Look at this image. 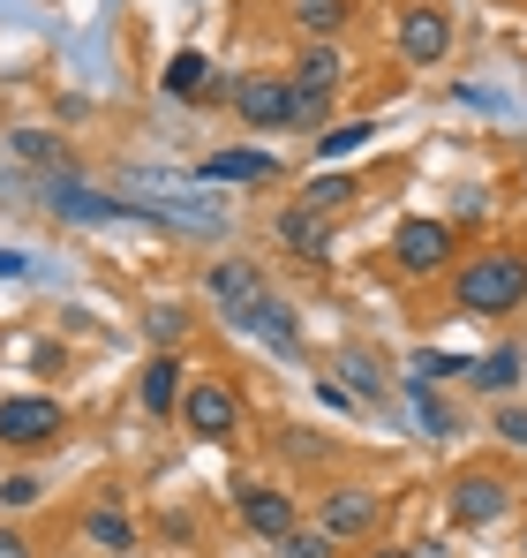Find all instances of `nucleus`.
<instances>
[{
  "mask_svg": "<svg viewBox=\"0 0 527 558\" xmlns=\"http://www.w3.org/2000/svg\"><path fill=\"white\" fill-rule=\"evenodd\" d=\"M294 84H309V92H340V84H347V61H340V53H332V46L317 38V46L302 53V69H294Z\"/></svg>",
  "mask_w": 527,
  "mask_h": 558,
  "instance_id": "aec40b11",
  "label": "nucleus"
},
{
  "mask_svg": "<svg viewBox=\"0 0 527 558\" xmlns=\"http://www.w3.org/2000/svg\"><path fill=\"white\" fill-rule=\"evenodd\" d=\"M84 536L90 544H98V551H136V521H128V513H121V506H90L84 513Z\"/></svg>",
  "mask_w": 527,
  "mask_h": 558,
  "instance_id": "6ab92c4d",
  "label": "nucleus"
},
{
  "mask_svg": "<svg viewBox=\"0 0 527 558\" xmlns=\"http://www.w3.org/2000/svg\"><path fill=\"white\" fill-rule=\"evenodd\" d=\"M181 423H188V438L226 446V438L242 430V392H234V385H219V377H196V385L181 392Z\"/></svg>",
  "mask_w": 527,
  "mask_h": 558,
  "instance_id": "423d86ee",
  "label": "nucleus"
},
{
  "mask_svg": "<svg viewBox=\"0 0 527 558\" xmlns=\"http://www.w3.org/2000/svg\"><path fill=\"white\" fill-rule=\"evenodd\" d=\"M475 392H513L520 385V348H498V355H475Z\"/></svg>",
  "mask_w": 527,
  "mask_h": 558,
  "instance_id": "412c9836",
  "label": "nucleus"
},
{
  "mask_svg": "<svg viewBox=\"0 0 527 558\" xmlns=\"http://www.w3.org/2000/svg\"><path fill=\"white\" fill-rule=\"evenodd\" d=\"M159 92L174 98V106H204V98H211V61H204V53H174L167 76H159Z\"/></svg>",
  "mask_w": 527,
  "mask_h": 558,
  "instance_id": "dca6fc26",
  "label": "nucleus"
},
{
  "mask_svg": "<svg viewBox=\"0 0 527 558\" xmlns=\"http://www.w3.org/2000/svg\"><path fill=\"white\" fill-rule=\"evenodd\" d=\"M196 174H204V182H271L279 159H271V151H211Z\"/></svg>",
  "mask_w": 527,
  "mask_h": 558,
  "instance_id": "f3484780",
  "label": "nucleus"
},
{
  "mask_svg": "<svg viewBox=\"0 0 527 558\" xmlns=\"http://www.w3.org/2000/svg\"><path fill=\"white\" fill-rule=\"evenodd\" d=\"M234 113H242L249 129H286V121H294V84H279V76H249V84L234 92Z\"/></svg>",
  "mask_w": 527,
  "mask_h": 558,
  "instance_id": "9b49d317",
  "label": "nucleus"
},
{
  "mask_svg": "<svg viewBox=\"0 0 527 558\" xmlns=\"http://www.w3.org/2000/svg\"><path fill=\"white\" fill-rule=\"evenodd\" d=\"M452 53V15L444 8H407L400 15V61L407 69H438Z\"/></svg>",
  "mask_w": 527,
  "mask_h": 558,
  "instance_id": "9d476101",
  "label": "nucleus"
},
{
  "mask_svg": "<svg viewBox=\"0 0 527 558\" xmlns=\"http://www.w3.org/2000/svg\"><path fill=\"white\" fill-rule=\"evenodd\" d=\"M482 211H490V196H482V189H459V204H452V219H482Z\"/></svg>",
  "mask_w": 527,
  "mask_h": 558,
  "instance_id": "473e14b6",
  "label": "nucleus"
},
{
  "mask_svg": "<svg viewBox=\"0 0 527 558\" xmlns=\"http://www.w3.org/2000/svg\"><path fill=\"white\" fill-rule=\"evenodd\" d=\"M271 558H332V536L324 529H294V536H279Z\"/></svg>",
  "mask_w": 527,
  "mask_h": 558,
  "instance_id": "c85d7f7f",
  "label": "nucleus"
},
{
  "mask_svg": "<svg viewBox=\"0 0 527 558\" xmlns=\"http://www.w3.org/2000/svg\"><path fill=\"white\" fill-rule=\"evenodd\" d=\"M181 377H188V371H181V355H174V348H159V355L144 363V385H136V400H144L151 415H181V392H188Z\"/></svg>",
  "mask_w": 527,
  "mask_h": 558,
  "instance_id": "4468645a",
  "label": "nucleus"
},
{
  "mask_svg": "<svg viewBox=\"0 0 527 558\" xmlns=\"http://www.w3.org/2000/svg\"><path fill=\"white\" fill-rule=\"evenodd\" d=\"M407 400H415V423H422V438H452L459 430V415L438 400V385H407Z\"/></svg>",
  "mask_w": 527,
  "mask_h": 558,
  "instance_id": "4be33fe9",
  "label": "nucleus"
},
{
  "mask_svg": "<svg viewBox=\"0 0 527 558\" xmlns=\"http://www.w3.org/2000/svg\"><path fill=\"white\" fill-rule=\"evenodd\" d=\"M505 446H527V408H498V423H490Z\"/></svg>",
  "mask_w": 527,
  "mask_h": 558,
  "instance_id": "2f4dec72",
  "label": "nucleus"
},
{
  "mask_svg": "<svg viewBox=\"0 0 527 558\" xmlns=\"http://www.w3.org/2000/svg\"><path fill=\"white\" fill-rule=\"evenodd\" d=\"M46 211L69 219V227H151V234H167L159 211H144L136 196H98V189L76 182V174H53V182H46Z\"/></svg>",
  "mask_w": 527,
  "mask_h": 558,
  "instance_id": "7ed1b4c3",
  "label": "nucleus"
},
{
  "mask_svg": "<svg viewBox=\"0 0 527 558\" xmlns=\"http://www.w3.org/2000/svg\"><path fill=\"white\" fill-rule=\"evenodd\" d=\"M121 189H136V204H144V211H159V227H167V234H204V242H211V234H226V204L188 196L174 174L128 167V174H121Z\"/></svg>",
  "mask_w": 527,
  "mask_h": 558,
  "instance_id": "f03ea898",
  "label": "nucleus"
},
{
  "mask_svg": "<svg viewBox=\"0 0 527 558\" xmlns=\"http://www.w3.org/2000/svg\"><path fill=\"white\" fill-rule=\"evenodd\" d=\"M0 279H46V265L30 250H0Z\"/></svg>",
  "mask_w": 527,
  "mask_h": 558,
  "instance_id": "7c9ffc66",
  "label": "nucleus"
},
{
  "mask_svg": "<svg viewBox=\"0 0 527 558\" xmlns=\"http://www.w3.org/2000/svg\"><path fill=\"white\" fill-rule=\"evenodd\" d=\"M369 136H377V121H332V129L317 136V159H354Z\"/></svg>",
  "mask_w": 527,
  "mask_h": 558,
  "instance_id": "b1692460",
  "label": "nucleus"
},
{
  "mask_svg": "<svg viewBox=\"0 0 527 558\" xmlns=\"http://www.w3.org/2000/svg\"><path fill=\"white\" fill-rule=\"evenodd\" d=\"M279 242H286L294 257H324V250H332V219L309 211V204H286V211H279Z\"/></svg>",
  "mask_w": 527,
  "mask_h": 558,
  "instance_id": "2eb2a0df",
  "label": "nucleus"
},
{
  "mask_svg": "<svg viewBox=\"0 0 527 558\" xmlns=\"http://www.w3.org/2000/svg\"><path fill=\"white\" fill-rule=\"evenodd\" d=\"M204 287H211V302H219L226 317H242V310L264 294V272L249 265V257H219V265L204 272Z\"/></svg>",
  "mask_w": 527,
  "mask_h": 558,
  "instance_id": "f8f14e48",
  "label": "nucleus"
},
{
  "mask_svg": "<svg viewBox=\"0 0 527 558\" xmlns=\"http://www.w3.org/2000/svg\"><path fill=\"white\" fill-rule=\"evenodd\" d=\"M286 129H302V136H324L332 129V92H309V84H294V121Z\"/></svg>",
  "mask_w": 527,
  "mask_h": 558,
  "instance_id": "5701e85b",
  "label": "nucleus"
},
{
  "mask_svg": "<svg viewBox=\"0 0 527 558\" xmlns=\"http://www.w3.org/2000/svg\"><path fill=\"white\" fill-rule=\"evenodd\" d=\"M61 430H69V408H61L53 392H8V400H0V446L38 453V446H53Z\"/></svg>",
  "mask_w": 527,
  "mask_h": 558,
  "instance_id": "20e7f679",
  "label": "nucleus"
},
{
  "mask_svg": "<svg viewBox=\"0 0 527 558\" xmlns=\"http://www.w3.org/2000/svg\"><path fill=\"white\" fill-rule=\"evenodd\" d=\"M0 558H30V544H23L15 529H0Z\"/></svg>",
  "mask_w": 527,
  "mask_h": 558,
  "instance_id": "72a5a7b5",
  "label": "nucleus"
},
{
  "mask_svg": "<svg viewBox=\"0 0 527 558\" xmlns=\"http://www.w3.org/2000/svg\"><path fill=\"white\" fill-rule=\"evenodd\" d=\"M513 513V483L505 475H459L452 483V521L459 529H498Z\"/></svg>",
  "mask_w": 527,
  "mask_h": 558,
  "instance_id": "1a4fd4ad",
  "label": "nucleus"
},
{
  "mask_svg": "<svg viewBox=\"0 0 527 558\" xmlns=\"http://www.w3.org/2000/svg\"><path fill=\"white\" fill-rule=\"evenodd\" d=\"M242 529L264 536V544L294 536V529H302V521H294V498H286V490H242Z\"/></svg>",
  "mask_w": 527,
  "mask_h": 558,
  "instance_id": "ddd939ff",
  "label": "nucleus"
},
{
  "mask_svg": "<svg viewBox=\"0 0 527 558\" xmlns=\"http://www.w3.org/2000/svg\"><path fill=\"white\" fill-rule=\"evenodd\" d=\"M347 15H354L347 0H294V23H302L309 38H332V31H340Z\"/></svg>",
  "mask_w": 527,
  "mask_h": 558,
  "instance_id": "a878e982",
  "label": "nucleus"
},
{
  "mask_svg": "<svg viewBox=\"0 0 527 558\" xmlns=\"http://www.w3.org/2000/svg\"><path fill=\"white\" fill-rule=\"evenodd\" d=\"M392 265L407 279H430L452 265V219H400L392 227Z\"/></svg>",
  "mask_w": 527,
  "mask_h": 558,
  "instance_id": "0eeeda50",
  "label": "nucleus"
},
{
  "mask_svg": "<svg viewBox=\"0 0 527 558\" xmlns=\"http://www.w3.org/2000/svg\"><path fill=\"white\" fill-rule=\"evenodd\" d=\"M144 332H151L159 348H174V355H181V340H188V310H181V302H151V310H144Z\"/></svg>",
  "mask_w": 527,
  "mask_h": 558,
  "instance_id": "393cba45",
  "label": "nucleus"
},
{
  "mask_svg": "<svg viewBox=\"0 0 527 558\" xmlns=\"http://www.w3.org/2000/svg\"><path fill=\"white\" fill-rule=\"evenodd\" d=\"M520 558H527V544H520Z\"/></svg>",
  "mask_w": 527,
  "mask_h": 558,
  "instance_id": "c9c22d12",
  "label": "nucleus"
},
{
  "mask_svg": "<svg viewBox=\"0 0 527 558\" xmlns=\"http://www.w3.org/2000/svg\"><path fill=\"white\" fill-rule=\"evenodd\" d=\"M377 521H384V498H377L369 483H332V490L317 498V529H324L332 544H369Z\"/></svg>",
  "mask_w": 527,
  "mask_h": 558,
  "instance_id": "39448f33",
  "label": "nucleus"
},
{
  "mask_svg": "<svg viewBox=\"0 0 527 558\" xmlns=\"http://www.w3.org/2000/svg\"><path fill=\"white\" fill-rule=\"evenodd\" d=\"M121 558H136V551H121Z\"/></svg>",
  "mask_w": 527,
  "mask_h": 558,
  "instance_id": "f704fd0d",
  "label": "nucleus"
},
{
  "mask_svg": "<svg viewBox=\"0 0 527 558\" xmlns=\"http://www.w3.org/2000/svg\"><path fill=\"white\" fill-rule=\"evenodd\" d=\"M8 151H15L23 167H53V159H61V136H53V129H15Z\"/></svg>",
  "mask_w": 527,
  "mask_h": 558,
  "instance_id": "bb28decb",
  "label": "nucleus"
},
{
  "mask_svg": "<svg viewBox=\"0 0 527 558\" xmlns=\"http://www.w3.org/2000/svg\"><path fill=\"white\" fill-rule=\"evenodd\" d=\"M38 498H46L38 475H8V483H0V506H8V513H23V506H38Z\"/></svg>",
  "mask_w": 527,
  "mask_h": 558,
  "instance_id": "c756f323",
  "label": "nucleus"
},
{
  "mask_svg": "<svg viewBox=\"0 0 527 558\" xmlns=\"http://www.w3.org/2000/svg\"><path fill=\"white\" fill-rule=\"evenodd\" d=\"M452 302L459 317H513L527 302V257L520 250H482L452 272Z\"/></svg>",
  "mask_w": 527,
  "mask_h": 558,
  "instance_id": "f257e3e1",
  "label": "nucleus"
},
{
  "mask_svg": "<svg viewBox=\"0 0 527 558\" xmlns=\"http://www.w3.org/2000/svg\"><path fill=\"white\" fill-rule=\"evenodd\" d=\"M234 325H242L249 340H264L279 363H302V325H294V302H279L271 287H264V294L242 310V317H234Z\"/></svg>",
  "mask_w": 527,
  "mask_h": 558,
  "instance_id": "6e6552de",
  "label": "nucleus"
},
{
  "mask_svg": "<svg viewBox=\"0 0 527 558\" xmlns=\"http://www.w3.org/2000/svg\"><path fill=\"white\" fill-rule=\"evenodd\" d=\"M332 371H340V385H347V392H354V400H361V408H377V400L392 392V385H384V371H377V355H369V348H340V363H332Z\"/></svg>",
  "mask_w": 527,
  "mask_h": 558,
  "instance_id": "a211bd4d",
  "label": "nucleus"
},
{
  "mask_svg": "<svg viewBox=\"0 0 527 558\" xmlns=\"http://www.w3.org/2000/svg\"><path fill=\"white\" fill-rule=\"evenodd\" d=\"M354 196V182L347 174H317V182H309V196H302V204H309V211H324V219H332V211H340V204H347Z\"/></svg>",
  "mask_w": 527,
  "mask_h": 558,
  "instance_id": "cd10ccee",
  "label": "nucleus"
}]
</instances>
